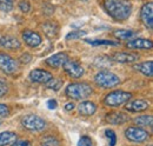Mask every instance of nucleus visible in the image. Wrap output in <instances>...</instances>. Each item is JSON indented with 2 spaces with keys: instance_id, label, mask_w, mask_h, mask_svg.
<instances>
[{
  "instance_id": "obj_17",
  "label": "nucleus",
  "mask_w": 153,
  "mask_h": 146,
  "mask_svg": "<svg viewBox=\"0 0 153 146\" xmlns=\"http://www.w3.org/2000/svg\"><path fill=\"white\" fill-rule=\"evenodd\" d=\"M0 45L7 50H19L21 44L20 41L14 38V36H2L0 38Z\"/></svg>"
},
{
  "instance_id": "obj_7",
  "label": "nucleus",
  "mask_w": 153,
  "mask_h": 146,
  "mask_svg": "<svg viewBox=\"0 0 153 146\" xmlns=\"http://www.w3.org/2000/svg\"><path fill=\"white\" fill-rule=\"evenodd\" d=\"M19 69L18 61L16 59H13L12 57L5 53H0V70L4 73L7 74H12V73L17 72Z\"/></svg>"
},
{
  "instance_id": "obj_14",
  "label": "nucleus",
  "mask_w": 153,
  "mask_h": 146,
  "mask_svg": "<svg viewBox=\"0 0 153 146\" xmlns=\"http://www.w3.org/2000/svg\"><path fill=\"white\" fill-rule=\"evenodd\" d=\"M128 120V115L123 112H111L106 115V121L112 125H123Z\"/></svg>"
},
{
  "instance_id": "obj_2",
  "label": "nucleus",
  "mask_w": 153,
  "mask_h": 146,
  "mask_svg": "<svg viewBox=\"0 0 153 146\" xmlns=\"http://www.w3.org/2000/svg\"><path fill=\"white\" fill-rule=\"evenodd\" d=\"M93 92V89L86 83H73L66 87V94L76 100H82L90 97Z\"/></svg>"
},
{
  "instance_id": "obj_5",
  "label": "nucleus",
  "mask_w": 153,
  "mask_h": 146,
  "mask_svg": "<svg viewBox=\"0 0 153 146\" xmlns=\"http://www.w3.org/2000/svg\"><path fill=\"white\" fill-rule=\"evenodd\" d=\"M21 125L28 131L38 132V131H42L46 127V121L38 115L28 114V115H25L21 119Z\"/></svg>"
},
{
  "instance_id": "obj_37",
  "label": "nucleus",
  "mask_w": 153,
  "mask_h": 146,
  "mask_svg": "<svg viewBox=\"0 0 153 146\" xmlns=\"http://www.w3.org/2000/svg\"><path fill=\"white\" fill-rule=\"evenodd\" d=\"M47 107H48L50 110L57 109V100H54V99H50V100L47 101Z\"/></svg>"
},
{
  "instance_id": "obj_6",
  "label": "nucleus",
  "mask_w": 153,
  "mask_h": 146,
  "mask_svg": "<svg viewBox=\"0 0 153 146\" xmlns=\"http://www.w3.org/2000/svg\"><path fill=\"white\" fill-rule=\"evenodd\" d=\"M125 137L133 143H144L149 139L150 134L146 130L141 128L140 126L135 127V126H131V127L126 128L125 131Z\"/></svg>"
},
{
  "instance_id": "obj_30",
  "label": "nucleus",
  "mask_w": 153,
  "mask_h": 146,
  "mask_svg": "<svg viewBox=\"0 0 153 146\" xmlns=\"http://www.w3.org/2000/svg\"><path fill=\"white\" fill-rule=\"evenodd\" d=\"M86 36V32H85V31L76 30V31H73V32L68 33V34L66 36V39H68V40H71V39H79V38H81V36Z\"/></svg>"
},
{
  "instance_id": "obj_21",
  "label": "nucleus",
  "mask_w": 153,
  "mask_h": 146,
  "mask_svg": "<svg viewBox=\"0 0 153 146\" xmlns=\"http://www.w3.org/2000/svg\"><path fill=\"white\" fill-rule=\"evenodd\" d=\"M16 140H17V134L14 132L6 131V132L0 133V146L10 145V144L14 143Z\"/></svg>"
},
{
  "instance_id": "obj_39",
  "label": "nucleus",
  "mask_w": 153,
  "mask_h": 146,
  "mask_svg": "<svg viewBox=\"0 0 153 146\" xmlns=\"http://www.w3.org/2000/svg\"><path fill=\"white\" fill-rule=\"evenodd\" d=\"M0 125H1V121H0Z\"/></svg>"
},
{
  "instance_id": "obj_15",
  "label": "nucleus",
  "mask_w": 153,
  "mask_h": 146,
  "mask_svg": "<svg viewBox=\"0 0 153 146\" xmlns=\"http://www.w3.org/2000/svg\"><path fill=\"white\" fill-rule=\"evenodd\" d=\"M112 59L117 63H124V64H128V63H134L139 59V55L135 53H127V52H117L113 54Z\"/></svg>"
},
{
  "instance_id": "obj_20",
  "label": "nucleus",
  "mask_w": 153,
  "mask_h": 146,
  "mask_svg": "<svg viewBox=\"0 0 153 146\" xmlns=\"http://www.w3.org/2000/svg\"><path fill=\"white\" fill-rule=\"evenodd\" d=\"M134 69L139 72H141L146 77H152L153 74V63L151 60L149 61H144V63H140V64H137L134 66Z\"/></svg>"
},
{
  "instance_id": "obj_38",
  "label": "nucleus",
  "mask_w": 153,
  "mask_h": 146,
  "mask_svg": "<svg viewBox=\"0 0 153 146\" xmlns=\"http://www.w3.org/2000/svg\"><path fill=\"white\" fill-rule=\"evenodd\" d=\"M74 109V104L73 103H68V104H66L65 105V110L66 111H71V110Z\"/></svg>"
},
{
  "instance_id": "obj_29",
  "label": "nucleus",
  "mask_w": 153,
  "mask_h": 146,
  "mask_svg": "<svg viewBox=\"0 0 153 146\" xmlns=\"http://www.w3.org/2000/svg\"><path fill=\"white\" fill-rule=\"evenodd\" d=\"M105 136H106L107 139L110 140V142H108L110 146H114L115 143H117V136H115L114 131H112V130H106V131H105Z\"/></svg>"
},
{
  "instance_id": "obj_33",
  "label": "nucleus",
  "mask_w": 153,
  "mask_h": 146,
  "mask_svg": "<svg viewBox=\"0 0 153 146\" xmlns=\"http://www.w3.org/2000/svg\"><path fill=\"white\" fill-rule=\"evenodd\" d=\"M8 91V85H7V83L5 81V80H1L0 79V98L1 97H4L6 93Z\"/></svg>"
},
{
  "instance_id": "obj_12",
  "label": "nucleus",
  "mask_w": 153,
  "mask_h": 146,
  "mask_svg": "<svg viewBox=\"0 0 153 146\" xmlns=\"http://www.w3.org/2000/svg\"><path fill=\"white\" fill-rule=\"evenodd\" d=\"M22 39L31 47H37L41 44V36L37 32H33L30 30H26L22 32Z\"/></svg>"
},
{
  "instance_id": "obj_16",
  "label": "nucleus",
  "mask_w": 153,
  "mask_h": 146,
  "mask_svg": "<svg viewBox=\"0 0 153 146\" xmlns=\"http://www.w3.org/2000/svg\"><path fill=\"white\" fill-rule=\"evenodd\" d=\"M68 60V57L66 53H57L46 59V64L51 67H60Z\"/></svg>"
},
{
  "instance_id": "obj_31",
  "label": "nucleus",
  "mask_w": 153,
  "mask_h": 146,
  "mask_svg": "<svg viewBox=\"0 0 153 146\" xmlns=\"http://www.w3.org/2000/svg\"><path fill=\"white\" fill-rule=\"evenodd\" d=\"M78 146H93L92 139H91L90 137H87V136H84V137H81V138L79 139Z\"/></svg>"
},
{
  "instance_id": "obj_13",
  "label": "nucleus",
  "mask_w": 153,
  "mask_h": 146,
  "mask_svg": "<svg viewBox=\"0 0 153 146\" xmlns=\"http://www.w3.org/2000/svg\"><path fill=\"white\" fill-rule=\"evenodd\" d=\"M149 101L146 100H143V99H135L130 101L126 106L125 110L128 111V112H143V111H146L149 109Z\"/></svg>"
},
{
  "instance_id": "obj_1",
  "label": "nucleus",
  "mask_w": 153,
  "mask_h": 146,
  "mask_svg": "<svg viewBox=\"0 0 153 146\" xmlns=\"http://www.w3.org/2000/svg\"><path fill=\"white\" fill-rule=\"evenodd\" d=\"M105 10L115 20H126L131 16L132 5L128 0H105Z\"/></svg>"
},
{
  "instance_id": "obj_3",
  "label": "nucleus",
  "mask_w": 153,
  "mask_h": 146,
  "mask_svg": "<svg viewBox=\"0 0 153 146\" xmlns=\"http://www.w3.org/2000/svg\"><path fill=\"white\" fill-rule=\"evenodd\" d=\"M94 80H96L97 85L102 89H112V87H115L117 85H119L120 83L119 77L110 71H100L96 75Z\"/></svg>"
},
{
  "instance_id": "obj_28",
  "label": "nucleus",
  "mask_w": 153,
  "mask_h": 146,
  "mask_svg": "<svg viewBox=\"0 0 153 146\" xmlns=\"http://www.w3.org/2000/svg\"><path fill=\"white\" fill-rule=\"evenodd\" d=\"M13 8V0H0V10L4 12H10Z\"/></svg>"
},
{
  "instance_id": "obj_9",
  "label": "nucleus",
  "mask_w": 153,
  "mask_h": 146,
  "mask_svg": "<svg viewBox=\"0 0 153 146\" xmlns=\"http://www.w3.org/2000/svg\"><path fill=\"white\" fill-rule=\"evenodd\" d=\"M140 18L144 25L152 30L153 27V2H147L143 6L141 12H140Z\"/></svg>"
},
{
  "instance_id": "obj_18",
  "label": "nucleus",
  "mask_w": 153,
  "mask_h": 146,
  "mask_svg": "<svg viewBox=\"0 0 153 146\" xmlns=\"http://www.w3.org/2000/svg\"><path fill=\"white\" fill-rule=\"evenodd\" d=\"M96 110V104L92 103V101H82L78 106V111L81 115H92V114H94Z\"/></svg>"
},
{
  "instance_id": "obj_8",
  "label": "nucleus",
  "mask_w": 153,
  "mask_h": 146,
  "mask_svg": "<svg viewBox=\"0 0 153 146\" xmlns=\"http://www.w3.org/2000/svg\"><path fill=\"white\" fill-rule=\"evenodd\" d=\"M64 70H65V72L67 73L70 77H72V78H81L82 75H84V67L81 66V64L79 63V61H76V60H67L64 65Z\"/></svg>"
},
{
  "instance_id": "obj_32",
  "label": "nucleus",
  "mask_w": 153,
  "mask_h": 146,
  "mask_svg": "<svg viewBox=\"0 0 153 146\" xmlns=\"http://www.w3.org/2000/svg\"><path fill=\"white\" fill-rule=\"evenodd\" d=\"M19 8L21 10V12H24V13H28L30 10H31V5H30L28 1H26V0H21V1L19 2Z\"/></svg>"
},
{
  "instance_id": "obj_19",
  "label": "nucleus",
  "mask_w": 153,
  "mask_h": 146,
  "mask_svg": "<svg viewBox=\"0 0 153 146\" xmlns=\"http://www.w3.org/2000/svg\"><path fill=\"white\" fill-rule=\"evenodd\" d=\"M41 30L44 31V33L48 36V38H54V36H57L58 32H59V26H58L56 22L47 21V22L42 24Z\"/></svg>"
},
{
  "instance_id": "obj_23",
  "label": "nucleus",
  "mask_w": 153,
  "mask_h": 146,
  "mask_svg": "<svg viewBox=\"0 0 153 146\" xmlns=\"http://www.w3.org/2000/svg\"><path fill=\"white\" fill-rule=\"evenodd\" d=\"M134 34L133 31L131 30H117L113 32V36L118 39H121V40H126V39H130L132 38Z\"/></svg>"
},
{
  "instance_id": "obj_11",
  "label": "nucleus",
  "mask_w": 153,
  "mask_h": 146,
  "mask_svg": "<svg viewBox=\"0 0 153 146\" xmlns=\"http://www.w3.org/2000/svg\"><path fill=\"white\" fill-rule=\"evenodd\" d=\"M128 48L131 50H151L153 46L152 41L149 39H143V38H138L127 42L126 45Z\"/></svg>"
},
{
  "instance_id": "obj_26",
  "label": "nucleus",
  "mask_w": 153,
  "mask_h": 146,
  "mask_svg": "<svg viewBox=\"0 0 153 146\" xmlns=\"http://www.w3.org/2000/svg\"><path fill=\"white\" fill-rule=\"evenodd\" d=\"M41 146H60L57 138L52 137V136H47L44 137L41 140Z\"/></svg>"
},
{
  "instance_id": "obj_36",
  "label": "nucleus",
  "mask_w": 153,
  "mask_h": 146,
  "mask_svg": "<svg viewBox=\"0 0 153 146\" xmlns=\"http://www.w3.org/2000/svg\"><path fill=\"white\" fill-rule=\"evenodd\" d=\"M32 60V57L30 53H24V54L21 55V58H20V61L22 63V64H27V63H30Z\"/></svg>"
},
{
  "instance_id": "obj_35",
  "label": "nucleus",
  "mask_w": 153,
  "mask_h": 146,
  "mask_svg": "<svg viewBox=\"0 0 153 146\" xmlns=\"http://www.w3.org/2000/svg\"><path fill=\"white\" fill-rule=\"evenodd\" d=\"M11 146H32L28 140H16Z\"/></svg>"
},
{
  "instance_id": "obj_27",
  "label": "nucleus",
  "mask_w": 153,
  "mask_h": 146,
  "mask_svg": "<svg viewBox=\"0 0 153 146\" xmlns=\"http://www.w3.org/2000/svg\"><path fill=\"white\" fill-rule=\"evenodd\" d=\"M46 84H47V87H48V89L58 91V90L61 87V85H62V80H61V79H54V78H52V79L48 80Z\"/></svg>"
},
{
  "instance_id": "obj_24",
  "label": "nucleus",
  "mask_w": 153,
  "mask_h": 146,
  "mask_svg": "<svg viewBox=\"0 0 153 146\" xmlns=\"http://www.w3.org/2000/svg\"><path fill=\"white\" fill-rule=\"evenodd\" d=\"M94 65L97 67H111L112 66V61H111L110 58H107L105 55H100L96 59Z\"/></svg>"
},
{
  "instance_id": "obj_25",
  "label": "nucleus",
  "mask_w": 153,
  "mask_h": 146,
  "mask_svg": "<svg viewBox=\"0 0 153 146\" xmlns=\"http://www.w3.org/2000/svg\"><path fill=\"white\" fill-rule=\"evenodd\" d=\"M86 42L92 46H99V45H107V46H118L119 42L112 41V40H88L86 39Z\"/></svg>"
},
{
  "instance_id": "obj_34",
  "label": "nucleus",
  "mask_w": 153,
  "mask_h": 146,
  "mask_svg": "<svg viewBox=\"0 0 153 146\" xmlns=\"http://www.w3.org/2000/svg\"><path fill=\"white\" fill-rule=\"evenodd\" d=\"M10 113V109L5 104H0V117H5Z\"/></svg>"
},
{
  "instance_id": "obj_40",
  "label": "nucleus",
  "mask_w": 153,
  "mask_h": 146,
  "mask_svg": "<svg viewBox=\"0 0 153 146\" xmlns=\"http://www.w3.org/2000/svg\"><path fill=\"white\" fill-rule=\"evenodd\" d=\"M149 146H152V145H149Z\"/></svg>"
},
{
  "instance_id": "obj_22",
  "label": "nucleus",
  "mask_w": 153,
  "mask_h": 146,
  "mask_svg": "<svg viewBox=\"0 0 153 146\" xmlns=\"http://www.w3.org/2000/svg\"><path fill=\"white\" fill-rule=\"evenodd\" d=\"M135 124L138 126H152V123H153V118L152 115H140L138 118L134 119Z\"/></svg>"
},
{
  "instance_id": "obj_10",
  "label": "nucleus",
  "mask_w": 153,
  "mask_h": 146,
  "mask_svg": "<svg viewBox=\"0 0 153 146\" xmlns=\"http://www.w3.org/2000/svg\"><path fill=\"white\" fill-rule=\"evenodd\" d=\"M30 79L33 83H39V84H46L48 80L52 79V74L46 71V70H33L30 73Z\"/></svg>"
},
{
  "instance_id": "obj_4",
  "label": "nucleus",
  "mask_w": 153,
  "mask_h": 146,
  "mask_svg": "<svg viewBox=\"0 0 153 146\" xmlns=\"http://www.w3.org/2000/svg\"><path fill=\"white\" fill-rule=\"evenodd\" d=\"M132 98V94L130 92L125 91H113L111 93H108L104 100L105 105L107 106H112V107H117L120 106L127 101H130Z\"/></svg>"
}]
</instances>
